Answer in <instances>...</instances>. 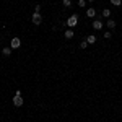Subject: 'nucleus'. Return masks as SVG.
Returning a JSON list of instances; mask_svg holds the SVG:
<instances>
[{"label": "nucleus", "instance_id": "4468645a", "mask_svg": "<svg viewBox=\"0 0 122 122\" xmlns=\"http://www.w3.org/2000/svg\"><path fill=\"white\" fill-rule=\"evenodd\" d=\"M103 36H104L106 39H111V38H112V34H111V31H106V33H104Z\"/></svg>", "mask_w": 122, "mask_h": 122}, {"label": "nucleus", "instance_id": "423d86ee", "mask_svg": "<svg viewBox=\"0 0 122 122\" xmlns=\"http://www.w3.org/2000/svg\"><path fill=\"white\" fill-rule=\"evenodd\" d=\"M64 36H65L67 39H72V38H73V36H75V33H73L72 29H67L65 33H64Z\"/></svg>", "mask_w": 122, "mask_h": 122}, {"label": "nucleus", "instance_id": "0eeeda50", "mask_svg": "<svg viewBox=\"0 0 122 122\" xmlns=\"http://www.w3.org/2000/svg\"><path fill=\"white\" fill-rule=\"evenodd\" d=\"M11 51H13L11 47H3V49H2V54H3L5 57H8L10 54H11Z\"/></svg>", "mask_w": 122, "mask_h": 122}, {"label": "nucleus", "instance_id": "9b49d317", "mask_svg": "<svg viewBox=\"0 0 122 122\" xmlns=\"http://www.w3.org/2000/svg\"><path fill=\"white\" fill-rule=\"evenodd\" d=\"M86 41H88V44H94L96 42V36H88Z\"/></svg>", "mask_w": 122, "mask_h": 122}, {"label": "nucleus", "instance_id": "39448f33", "mask_svg": "<svg viewBox=\"0 0 122 122\" xmlns=\"http://www.w3.org/2000/svg\"><path fill=\"white\" fill-rule=\"evenodd\" d=\"M93 28L96 29V31H98V29H101V28H103V23H101L99 20H94V21H93Z\"/></svg>", "mask_w": 122, "mask_h": 122}, {"label": "nucleus", "instance_id": "ddd939ff", "mask_svg": "<svg viewBox=\"0 0 122 122\" xmlns=\"http://www.w3.org/2000/svg\"><path fill=\"white\" fill-rule=\"evenodd\" d=\"M111 3L116 5V7H119V5H122V0H111Z\"/></svg>", "mask_w": 122, "mask_h": 122}, {"label": "nucleus", "instance_id": "f03ea898", "mask_svg": "<svg viewBox=\"0 0 122 122\" xmlns=\"http://www.w3.org/2000/svg\"><path fill=\"white\" fill-rule=\"evenodd\" d=\"M31 23H33V25H36V26L41 25V23H42V16H41V13H36V11H34V13H33V16H31Z\"/></svg>", "mask_w": 122, "mask_h": 122}, {"label": "nucleus", "instance_id": "f257e3e1", "mask_svg": "<svg viewBox=\"0 0 122 122\" xmlns=\"http://www.w3.org/2000/svg\"><path fill=\"white\" fill-rule=\"evenodd\" d=\"M67 26H68V28L72 29V28H75L76 25H78V15H72V16H70V18L67 20V23H65Z\"/></svg>", "mask_w": 122, "mask_h": 122}, {"label": "nucleus", "instance_id": "1a4fd4ad", "mask_svg": "<svg viewBox=\"0 0 122 122\" xmlns=\"http://www.w3.org/2000/svg\"><path fill=\"white\" fill-rule=\"evenodd\" d=\"M86 15H88L90 18H93V16H96V10L94 8H88L86 10Z\"/></svg>", "mask_w": 122, "mask_h": 122}, {"label": "nucleus", "instance_id": "9d476101", "mask_svg": "<svg viewBox=\"0 0 122 122\" xmlns=\"http://www.w3.org/2000/svg\"><path fill=\"white\" fill-rule=\"evenodd\" d=\"M106 25H107V28H109V29L116 28V21H114V20H107V23H106Z\"/></svg>", "mask_w": 122, "mask_h": 122}, {"label": "nucleus", "instance_id": "6e6552de", "mask_svg": "<svg viewBox=\"0 0 122 122\" xmlns=\"http://www.w3.org/2000/svg\"><path fill=\"white\" fill-rule=\"evenodd\" d=\"M101 15H103L104 18H107V20H109V16H111V10H109V8H104L103 11H101Z\"/></svg>", "mask_w": 122, "mask_h": 122}, {"label": "nucleus", "instance_id": "a211bd4d", "mask_svg": "<svg viewBox=\"0 0 122 122\" xmlns=\"http://www.w3.org/2000/svg\"><path fill=\"white\" fill-rule=\"evenodd\" d=\"M86 2H94V0H86Z\"/></svg>", "mask_w": 122, "mask_h": 122}, {"label": "nucleus", "instance_id": "20e7f679", "mask_svg": "<svg viewBox=\"0 0 122 122\" xmlns=\"http://www.w3.org/2000/svg\"><path fill=\"white\" fill-rule=\"evenodd\" d=\"M13 104H15L16 107L23 106V98H21V96H18V94H15V98H13Z\"/></svg>", "mask_w": 122, "mask_h": 122}, {"label": "nucleus", "instance_id": "f8f14e48", "mask_svg": "<svg viewBox=\"0 0 122 122\" xmlns=\"http://www.w3.org/2000/svg\"><path fill=\"white\" fill-rule=\"evenodd\" d=\"M78 7L85 8V7H86V0H78Z\"/></svg>", "mask_w": 122, "mask_h": 122}, {"label": "nucleus", "instance_id": "2eb2a0df", "mask_svg": "<svg viewBox=\"0 0 122 122\" xmlns=\"http://www.w3.org/2000/svg\"><path fill=\"white\" fill-rule=\"evenodd\" d=\"M64 7H72V0H64Z\"/></svg>", "mask_w": 122, "mask_h": 122}, {"label": "nucleus", "instance_id": "dca6fc26", "mask_svg": "<svg viewBox=\"0 0 122 122\" xmlns=\"http://www.w3.org/2000/svg\"><path fill=\"white\" fill-rule=\"evenodd\" d=\"M86 46H88V41H81L80 47H81V49H86Z\"/></svg>", "mask_w": 122, "mask_h": 122}, {"label": "nucleus", "instance_id": "f3484780", "mask_svg": "<svg viewBox=\"0 0 122 122\" xmlns=\"http://www.w3.org/2000/svg\"><path fill=\"white\" fill-rule=\"evenodd\" d=\"M34 11L39 13V11H41V5H36V7H34Z\"/></svg>", "mask_w": 122, "mask_h": 122}, {"label": "nucleus", "instance_id": "7ed1b4c3", "mask_svg": "<svg viewBox=\"0 0 122 122\" xmlns=\"http://www.w3.org/2000/svg\"><path fill=\"white\" fill-rule=\"evenodd\" d=\"M10 47H11V49H20V47H21V39L16 38V36H15V38H11Z\"/></svg>", "mask_w": 122, "mask_h": 122}]
</instances>
